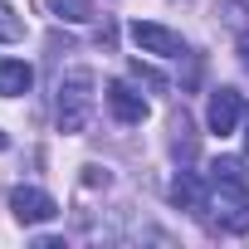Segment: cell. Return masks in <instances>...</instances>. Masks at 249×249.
Listing matches in <instances>:
<instances>
[{
    "label": "cell",
    "mask_w": 249,
    "mask_h": 249,
    "mask_svg": "<svg viewBox=\"0 0 249 249\" xmlns=\"http://www.w3.org/2000/svg\"><path fill=\"white\" fill-rule=\"evenodd\" d=\"M59 20H88V0H49Z\"/></svg>",
    "instance_id": "30bf717a"
},
{
    "label": "cell",
    "mask_w": 249,
    "mask_h": 249,
    "mask_svg": "<svg viewBox=\"0 0 249 249\" xmlns=\"http://www.w3.org/2000/svg\"><path fill=\"white\" fill-rule=\"evenodd\" d=\"M239 54H244V69H249V35L239 39Z\"/></svg>",
    "instance_id": "8fae6325"
},
{
    "label": "cell",
    "mask_w": 249,
    "mask_h": 249,
    "mask_svg": "<svg viewBox=\"0 0 249 249\" xmlns=\"http://www.w3.org/2000/svg\"><path fill=\"white\" fill-rule=\"evenodd\" d=\"M132 44H137L142 54H157V59H181V54H186V39H181L176 30L157 25V20H137V25H132Z\"/></svg>",
    "instance_id": "3957f363"
},
{
    "label": "cell",
    "mask_w": 249,
    "mask_h": 249,
    "mask_svg": "<svg viewBox=\"0 0 249 249\" xmlns=\"http://www.w3.org/2000/svg\"><path fill=\"white\" fill-rule=\"evenodd\" d=\"M171 200H176L186 215H205L210 191L200 186V176H196V171H176V181H171Z\"/></svg>",
    "instance_id": "52a82bcc"
},
{
    "label": "cell",
    "mask_w": 249,
    "mask_h": 249,
    "mask_svg": "<svg viewBox=\"0 0 249 249\" xmlns=\"http://www.w3.org/2000/svg\"><path fill=\"white\" fill-rule=\"evenodd\" d=\"M98 103V73L93 69H69L59 78V98H54V117H59V132H83L88 117Z\"/></svg>",
    "instance_id": "7a4b0ae2"
},
{
    "label": "cell",
    "mask_w": 249,
    "mask_h": 249,
    "mask_svg": "<svg viewBox=\"0 0 249 249\" xmlns=\"http://www.w3.org/2000/svg\"><path fill=\"white\" fill-rule=\"evenodd\" d=\"M205 210H215V225L225 234H249V171H244V157H215L210 161Z\"/></svg>",
    "instance_id": "6da1fadb"
},
{
    "label": "cell",
    "mask_w": 249,
    "mask_h": 249,
    "mask_svg": "<svg viewBox=\"0 0 249 249\" xmlns=\"http://www.w3.org/2000/svg\"><path fill=\"white\" fill-rule=\"evenodd\" d=\"M5 147H10V137H5V132H0V152H5Z\"/></svg>",
    "instance_id": "7c38bea8"
},
{
    "label": "cell",
    "mask_w": 249,
    "mask_h": 249,
    "mask_svg": "<svg viewBox=\"0 0 249 249\" xmlns=\"http://www.w3.org/2000/svg\"><path fill=\"white\" fill-rule=\"evenodd\" d=\"M103 98H107V112H112L117 122H127V127H137V122H147V117H152V103H147L132 83H122V78H117V83H107V93H103Z\"/></svg>",
    "instance_id": "8992f818"
},
{
    "label": "cell",
    "mask_w": 249,
    "mask_h": 249,
    "mask_svg": "<svg viewBox=\"0 0 249 249\" xmlns=\"http://www.w3.org/2000/svg\"><path fill=\"white\" fill-rule=\"evenodd\" d=\"M239 117H244V98H239L234 88H215L210 103H205V127H210L215 137H230V132L239 127Z\"/></svg>",
    "instance_id": "5b68a950"
},
{
    "label": "cell",
    "mask_w": 249,
    "mask_h": 249,
    "mask_svg": "<svg viewBox=\"0 0 249 249\" xmlns=\"http://www.w3.org/2000/svg\"><path fill=\"white\" fill-rule=\"evenodd\" d=\"M244 157H249V132H244Z\"/></svg>",
    "instance_id": "4fadbf2b"
},
{
    "label": "cell",
    "mask_w": 249,
    "mask_h": 249,
    "mask_svg": "<svg viewBox=\"0 0 249 249\" xmlns=\"http://www.w3.org/2000/svg\"><path fill=\"white\" fill-rule=\"evenodd\" d=\"M20 35H25V20L5 5V0H0V44H15Z\"/></svg>",
    "instance_id": "9c48e42d"
},
{
    "label": "cell",
    "mask_w": 249,
    "mask_h": 249,
    "mask_svg": "<svg viewBox=\"0 0 249 249\" xmlns=\"http://www.w3.org/2000/svg\"><path fill=\"white\" fill-rule=\"evenodd\" d=\"M10 210H15L20 225H49L59 215V200L49 191H39V186H15L10 191Z\"/></svg>",
    "instance_id": "277c9868"
},
{
    "label": "cell",
    "mask_w": 249,
    "mask_h": 249,
    "mask_svg": "<svg viewBox=\"0 0 249 249\" xmlns=\"http://www.w3.org/2000/svg\"><path fill=\"white\" fill-rule=\"evenodd\" d=\"M30 83H35V69L25 59H0V98H20L30 93Z\"/></svg>",
    "instance_id": "ba28073f"
}]
</instances>
